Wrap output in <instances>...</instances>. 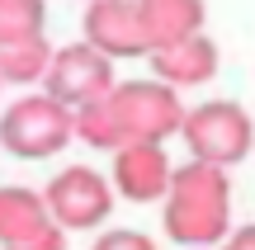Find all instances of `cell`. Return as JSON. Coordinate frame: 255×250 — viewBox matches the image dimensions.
Wrapping results in <instances>:
<instances>
[{"instance_id": "cell-4", "label": "cell", "mask_w": 255, "mask_h": 250, "mask_svg": "<svg viewBox=\"0 0 255 250\" xmlns=\"http://www.w3.org/2000/svg\"><path fill=\"white\" fill-rule=\"evenodd\" d=\"M109 113L119 123L123 142H170L184 118V94L175 85L142 76V81H114L109 85Z\"/></svg>"}, {"instance_id": "cell-7", "label": "cell", "mask_w": 255, "mask_h": 250, "mask_svg": "<svg viewBox=\"0 0 255 250\" xmlns=\"http://www.w3.org/2000/svg\"><path fill=\"white\" fill-rule=\"evenodd\" d=\"M109 184L123 203H161L170 184V156L165 142H119L109 151Z\"/></svg>"}, {"instance_id": "cell-8", "label": "cell", "mask_w": 255, "mask_h": 250, "mask_svg": "<svg viewBox=\"0 0 255 250\" xmlns=\"http://www.w3.org/2000/svg\"><path fill=\"white\" fill-rule=\"evenodd\" d=\"M146 66H151L156 81L175 85V90H199V85L218 81L222 71V47L218 38L208 33V28H199V33L180 38V43H165V47H151L146 52Z\"/></svg>"}, {"instance_id": "cell-5", "label": "cell", "mask_w": 255, "mask_h": 250, "mask_svg": "<svg viewBox=\"0 0 255 250\" xmlns=\"http://www.w3.org/2000/svg\"><path fill=\"white\" fill-rule=\"evenodd\" d=\"M43 203L62 232H95L114 217V184L95 166H62L43 184Z\"/></svg>"}, {"instance_id": "cell-1", "label": "cell", "mask_w": 255, "mask_h": 250, "mask_svg": "<svg viewBox=\"0 0 255 250\" xmlns=\"http://www.w3.org/2000/svg\"><path fill=\"white\" fill-rule=\"evenodd\" d=\"M232 227V179L222 166L184 161L170 166V184L161 194V232L184 250H213Z\"/></svg>"}, {"instance_id": "cell-16", "label": "cell", "mask_w": 255, "mask_h": 250, "mask_svg": "<svg viewBox=\"0 0 255 250\" xmlns=\"http://www.w3.org/2000/svg\"><path fill=\"white\" fill-rule=\"evenodd\" d=\"M66 236L71 232H62L57 222H47L38 236H28V241H19V246H5V250H66Z\"/></svg>"}, {"instance_id": "cell-11", "label": "cell", "mask_w": 255, "mask_h": 250, "mask_svg": "<svg viewBox=\"0 0 255 250\" xmlns=\"http://www.w3.org/2000/svg\"><path fill=\"white\" fill-rule=\"evenodd\" d=\"M47 222H52V217H47L43 189H28V184H0V250L28 241V236H38Z\"/></svg>"}, {"instance_id": "cell-13", "label": "cell", "mask_w": 255, "mask_h": 250, "mask_svg": "<svg viewBox=\"0 0 255 250\" xmlns=\"http://www.w3.org/2000/svg\"><path fill=\"white\" fill-rule=\"evenodd\" d=\"M71 142H85V147H95V151H114L123 142V132H119V123H114L104 94L71 109Z\"/></svg>"}, {"instance_id": "cell-2", "label": "cell", "mask_w": 255, "mask_h": 250, "mask_svg": "<svg viewBox=\"0 0 255 250\" xmlns=\"http://www.w3.org/2000/svg\"><path fill=\"white\" fill-rule=\"evenodd\" d=\"M71 147V109L47 90H19L0 104V151L14 161H52Z\"/></svg>"}, {"instance_id": "cell-3", "label": "cell", "mask_w": 255, "mask_h": 250, "mask_svg": "<svg viewBox=\"0 0 255 250\" xmlns=\"http://www.w3.org/2000/svg\"><path fill=\"white\" fill-rule=\"evenodd\" d=\"M175 137L189 147L194 161H208V166H222V170H232L246 156H255V118L237 99L184 104V118H180Z\"/></svg>"}, {"instance_id": "cell-18", "label": "cell", "mask_w": 255, "mask_h": 250, "mask_svg": "<svg viewBox=\"0 0 255 250\" xmlns=\"http://www.w3.org/2000/svg\"><path fill=\"white\" fill-rule=\"evenodd\" d=\"M0 104H5V85H0Z\"/></svg>"}, {"instance_id": "cell-6", "label": "cell", "mask_w": 255, "mask_h": 250, "mask_svg": "<svg viewBox=\"0 0 255 250\" xmlns=\"http://www.w3.org/2000/svg\"><path fill=\"white\" fill-rule=\"evenodd\" d=\"M114 66L119 62H109L104 52H95V47L81 38V43L52 47L38 90H47L57 104H66V109H76V104H90V99H100V94H109V85L119 81Z\"/></svg>"}, {"instance_id": "cell-17", "label": "cell", "mask_w": 255, "mask_h": 250, "mask_svg": "<svg viewBox=\"0 0 255 250\" xmlns=\"http://www.w3.org/2000/svg\"><path fill=\"white\" fill-rule=\"evenodd\" d=\"M213 250H255V222H246V227L232 222V227H227V236H222Z\"/></svg>"}, {"instance_id": "cell-10", "label": "cell", "mask_w": 255, "mask_h": 250, "mask_svg": "<svg viewBox=\"0 0 255 250\" xmlns=\"http://www.w3.org/2000/svg\"><path fill=\"white\" fill-rule=\"evenodd\" d=\"M132 5H137V24H142L146 52L208 28V0H132Z\"/></svg>"}, {"instance_id": "cell-9", "label": "cell", "mask_w": 255, "mask_h": 250, "mask_svg": "<svg viewBox=\"0 0 255 250\" xmlns=\"http://www.w3.org/2000/svg\"><path fill=\"white\" fill-rule=\"evenodd\" d=\"M81 38L95 47V52H104L109 62L146 57V38H142V24H137V5L132 0H85Z\"/></svg>"}, {"instance_id": "cell-12", "label": "cell", "mask_w": 255, "mask_h": 250, "mask_svg": "<svg viewBox=\"0 0 255 250\" xmlns=\"http://www.w3.org/2000/svg\"><path fill=\"white\" fill-rule=\"evenodd\" d=\"M47 57H52L47 33L0 43V85L5 90H38L43 85V71H47Z\"/></svg>"}, {"instance_id": "cell-14", "label": "cell", "mask_w": 255, "mask_h": 250, "mask_svg": "<svg viewBox=\"0 0 255 250\" xmlns=\"http://www.w3.org/2000/svg\"><path fill=\"white\" fill-rule=\"evenodd\" d=\"M47 28V0H0V43L33 38Z\"/></svg>"}, {"instance_id": "cell-15", "label": "cell", "mask_w": 255, "mask_h": 250, "mask_svg": "<svg viewBox=\"0 0 255 250\" xmlns=\"http://www.w3.org/2000/svg\"><path fill=\"white\" fill-rule=\"evenodd\" d=\"M90 250H161V246H156V236L137 232V227H104L90 241Z\"/></svg>"}]
</instances>
